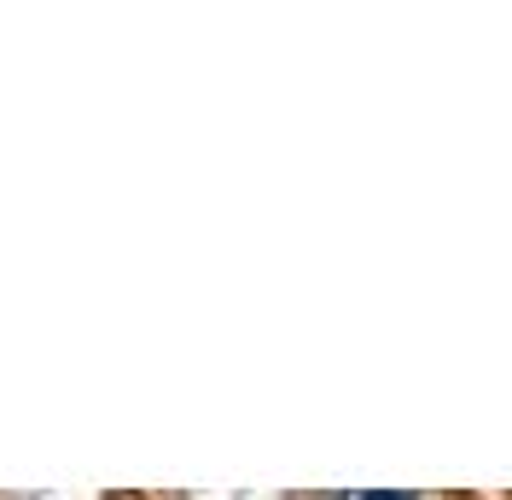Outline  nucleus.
<instances>
[{
    "mask_svg": "<svg viewBox=\"0 0 512 500\" xmlns=\"http://www.w3.org/2000/svg\"><path fill=\"white\" fill-rule=\"evenodd\" d=\"M350 500H414V495H390V489H367V495H350Z\"/></svg>",
    "mask_w": 512,
    "mask_h": 500,
    "instance_id": "obj_1",
    "label": "nucleus"
}]
</instances>
